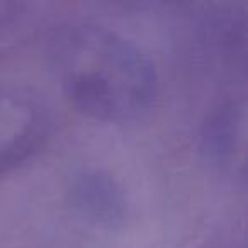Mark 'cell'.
Masks as SVG:
<instances>
[{"label":"cell","instance_id":"277c9868","mask_svg":"<svg viewBox=\"0 0 248 248\" xmlns=\"http://www.w3.org/2000/svg\"><path fill=\"white\" fill-rule=\"evenodd\" d=\"M68 201L80 217L112 228L126 216V197L116 179L102 170H83L70 182Z\"/></svg>","mask_w":248,"mask_h":248},{"label":"cell","instance_id":"3957f363","mask_svg":"<svg viewBox=\"0 0 248 248\" xmlns=\"http://www.w3.org/2000/svg\"><path fill=\"white\" fill-rule=\"evenodd\" d=\"M245 136L247 107L243 99L219 104L204 123L201 146L206 158L228 173L245 172Z\"/></svg>","mask_w":248,"mask_h":248},{"label":"cell","instance_id":"5b68a950","mask_svg":"<svg viewBox=\"0 0 248 248\" xmlns=\"http://www.w3.org/2000/svg\"><path fill=\"white\" fill-rule=\"evenodd\" d=\"M17 12L19 4H16V2H2L0 0V29L14 21Z\"/></svg>","mask_w":248,"mask_h":248},{"label":"cell","instance_id":"7a4b0ae2","mask_svg":"<svg viewBox=\"0 0 248 248\" xmlns=\"http://www.w3.org/2000/svg\"><path fill=\"white\" fill-rule=\"evenodd\" d=\"M48 129V112L38 99L0 87V173L16 169L38 152Z\"/></svg>","mask_w":248,"mask_h":248},{"label":"cell","instance_id":"6da1fadb","mask_svg":"<svg viewBox=\"0 0 248 248\" xmlns=\"http://www.w3.org/2000/svg\"><path fill=\"white\" fill-rule=\"evenodd\" d=\"M46 58L66 99L92 119H136L158 95V73L148 53L99 22L66 21L53 28Z\"/></svg>","mask_w":248,"mask_h":248}]
</instances>
